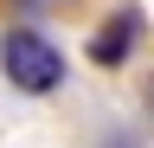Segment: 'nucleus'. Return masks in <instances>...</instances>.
<instances>
[{
	"instance_id": "obj_2",
	"label": "nucleus",
	"mask_w": 154,
	"mask_h": 148,
	"mask_svg": "<svg viewBox=\"0 0 154 148\" xmlns=\"http://www.w3.org/2000/svg\"><path fill=\"white\" fill-rule=\"evenodd\" d=\"M135 39H141V7H122V13H109L103 26H96V39H90V58L96 65H122Z\"/></svg>"
},
{
	"instance_id": "obj_1",
	"label": "nucleus",
	"mask_w": 154,
	"mask_h": 148,
	"mask_svg": "<svg viewBox=\"0 0 154 148\" xmlns=\"http://www.w3.org/2000/svg\"><path fill=\"white\" fill-rule=\"evenodd\" d=\"M0 65H7V84L32 90V97H45V90L64 84V52H58L45 32H32V26H19V32L0 39Z\"/></svg>"
}]
</instances>
